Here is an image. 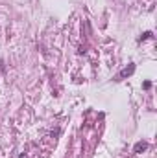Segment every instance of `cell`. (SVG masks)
I'll use <instances>...</instances> for the list:
<instances>
[{"label": "cell", "mask_w": 157, "mask_h": 158, "mask_svg": "<svg viewBox=\"0 0 157 158\" xmlns=\"http://www.w3.org/2000/svg\"><path fill=\"white\" fill-rule=\"evenodd\" d=\"M146 149H148V143H146V142H137V143H135V147H133L135 153H142Z\"/></svg>", "instance_id": "2"}, {"label": "cell", "mask_w": 157, "mask_h": 158, "mask_svg": "<svg viewBox=\"0 0 157 158\" xmlns=\"http://www.w3.org/2000/svg\"><path fill=\"white\" fill-rule=\"evenodd\" d=\"M19 158H26V154H24V153H22V154H19Z\"/></svg>", "instance_id": "5"}, {"label": "cell", "mask_w": 157, "mask_h": 158, "mask_svg": "<svg viewBox=\"0 0 157 158\" xmlns=\"http://www.w3.org/2000/svg\"><path fill=\"white\" fill-rule=\"evenodd\" d=\"M135 72V65H129V66H126L120 73H118V79H124V77H128V76H131V73Z\"/></svg>", "instance_id": "1"}, {"label": "cell", "mask_w": 157, "mask_h": 158, "mask_svg": "<svg viewBox=\"0 0 157 158\" xmlns=\"http://www.w3.org/2000/svg\"><path fill=\"white\" fill-rule=\"evenodd\" d=\"M144 88H146V90L152 88V83H150V81H146V83H144Z\"/></svg>", "instance_id": "4"}, {"label": "cell", "mask_w": 157, "mask_h": 158, "mask_svg": "<svg viewBox=\"0 0 157 158\" xmlns=\"http://www.w3.org/2000/svg\"><path fill=\"white\" fill-rule=\"evenodd\" d=\"M150 37H152V33H150V31H146V33H142L141 40H144V39H150Z\"/></svg>", "instance_id": "3"}]
</instances>
